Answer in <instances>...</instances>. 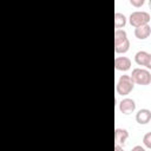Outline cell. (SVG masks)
Here are the masks:
<instances>
[{"mask_svg":"<svg viewBox=\"0 0 151 151\" xmlns=\"http://www.w3.org/2000/svg\"><path fill=\"white\" fill-rule=\"evenodd\" d=\"M133 88H134V83H133L131 76L130 74H123V76H120V78L118 79L117 85H116V90H117L118 94L126 96Z\"/></svg>","mask_w":151,"mask_h":151,"instance_id":"1","label":"cell"},{"mask_svg":"<svg viewBox=\"0 0 151 151\" xmlns=\"http://www.w3.org/2000/svg\"><path fill=\"white\" fill-rule=\"evenodd\" d=\"M133 83L138 84V85H149L151 83V73L149 72V70L145 68H133L132 73L130 74Z\"/></svg>","mask_w":151,"mask_h":151,"instance_id":"2","label":"cell"},{"mask_svg":"<svg viewBox=\"0 0 151 151\" xmlns=\"http://www.w3.org/2000/svg\"><path fill=\"white\" fill-rule=\"evenodd\" d=\"M151 20L150 18V14L147 12H144V11H136V12H132L129 17V22L131 26L133 27H138V26H142V25H145V24H149V21Z\"/></svg>","mask_w":151,"mask_h":151,"instance_id":"3","label":"cell"},{"mask_svg":"<svg viewBox=\"0 0 151 151\" xmlns=\"http://www.w3.org/2000/svg\"><path fill=\"white\" fill-rule=\"evenodd\" d=\"M119 110L123 114H130L136 110V103L131 98H124L119 103Z\"/></svg>","mask_w":151,"mask_h":151,"instance_id":"4","label":"cell"},{"mask_svg":"<svg viewBox=\"0 0 151 151\" xmlns=\"http://www.w3.org/2000/svg\"><path fill=\"white\" fill-rule=\"evenodd\" d=\"M114 67L118 71H127L131 68V60L127 57H117L114 59Z\"/></svg>","mask_w":151,"mask_h":151,"instance_id":"5","label":"cell"},{"mask_svg":"<svg viewBox=\"0 0 151 151\" xmlns=\"http://www.w3.org/2000/svg\"><path fill=\"white\" fill-rule=\"evenodd\" d=\"M136 120L140 125H145L151 120V111L149 109H140L136 113Z\"/></svg>","mask_w":151,"mask_h":151,"instance_id":"6","label":"cell"},{"mask_svg":"<svg viewBox=\"0 0 151 151\" xmlns=\"http://www.w3.org/2000/svg\"><path fill=\"white\" fill-rule=\"evenodd\" d=\"M150 34H151V27H150L149 24L134 27V35H136V38H138L140 40H144V39L149 38Z\"/></svg>","mask_w":151,"mask_h":151,"instance_id":"7","label":"cell"},{"mask_svg":"<svg viewBox=\"0 0 151 151\" xmlns=\"http://www.w3.org/2000/svg\"><path fill=\"white\" fill-rule=\"evenodd\" d=\"M127 138H129V132H127L126 129L117 127L114 130V142H116V144L124 145Z\"/></svg>","mask_w":151,"mask_h":151,"instance_id":"8","label":"cell"},{"mask_svg":"<svg viewBox=\"0 0 151 151\" xmlns=\"http://www.w3.org/2000/svg\"><path fill=\"white\" fill-rule=\"evenodd\" d=\"M150 53H147L146 51H138L134 54V61L139 65V66H146L147 60H149Z\"/></svg>","mask_w":151,"mask_h":151,"instance_id":"9","label":"cell"},{"mask_svg":"<svg viewBox=\"0 0 151 151\" xmlns=\"http://www.w3.org/2000/svg\"><path fill=\"white\" fill-rule=\"evenodd\" d=\"M129 48H130V40L129 39H125V40L119 41V42H114L116 53H125L129 51Z\"/></svg>","mask_w":151,"mask_h":151,"instance_id":"10","label":"cell"},{"mask_svg":"<svg viewBox=\"0 0 151 151\" xmlns=\"http://www.w3.org/2000/svg\"><path fill=\"white\" fill-rule=\"evenodd\" d=\"M126 17L120 13V12H116L114 13V28H122L126 25Z\"/></svg>","mask_w":151,"mask_h":151,"instance_id":"11","label":"cell"},{"mask_svg":"<svg viewBox=\"0 0 151 151\" xmlns=\"http://www.w3.org/2000/svg\"><path fill=\"white\" fill-rule=\"evenodd\" d=\"M125 39H127L126 32L124 29H122V28H117L114 31V42H119V41H123Z\"/></svg>","mask_w":151,"mask_h":151,"instance_id":"12","label":"cell"},{"mask_svg":"<svg viewBox=\"0 0 151 151\" xmlns=\"http://www.w3.org/2000/svg\"><path fill=\"white\" fill-rule=\"evenodd\" d=\"M143 143H144L145 147L151 149V132H147V133L144 134V137H143Z\"/></svg>","mask_w":151,"mask_h":151,"instance_id":"13","label":"cell"},{"mask_svg":"<svg viewBox=\"0 0 151 151\" xmlns=\"http://www.w3.org/2000/svg\"><path fill=\"white\" fill-rule=\"evenodd\" d=\"M144 2H145V0H130V4L133 6V7H142L143 5H144Z\"/></svg>","mask_w":151,"mask_h":151,"instance_id":"14","label":"cell"},{"mask_svg":"<svg viewBox=\"0 0 151 151\" xmlns=\"http://www.w3.org/2000/svg\"><path fill=\"white\" fill-rule=\"evenodd\" d=\"M132 151H144V147L142 145H137V146H134L132 149Z\"/></svg>","mask_w":151,"mask_h":151,"instance_id":"15","label":"cell"},{"mask_svg":"<svg viewBox=\"0 0 151 151\" xmlns=\"http://www.w3.org/2000/svg\"><path fill=\"white\" fill-rule=\"evenodd\" d=\"M147 70H151V53H150V57H149V60H147V64L145 66Z\"/></svg>","mask_w":151,"mask_h":151,"instance_id":"16","label":"cell"},{"mask_svg":"<svg viewBox=\"0 0 151 151\" xmlns=\"http://www.w3.org/2000/svg\"><path fill=\"white\" fill-rule=\"evenodd\" d=\"M114 150L116 151H123V145L120 146L119 144H114Z\"/></svg>","mask_w":151,"mask_h":151,"instance_id":"17","label":"cell"},{"mask_svg":"<svg viewBox=\"0 0 151 151\" xmlns=\"http://www.w3.org/2000/svg\"><path fill=\"white\" fill-rule=\"evenodd\" d=\"M149 7H150V9H151V0H149Z\"/></svg>","mask_w":151,"mask_h":151,"instance_id":"18","label":"cell"}]
</instances>
